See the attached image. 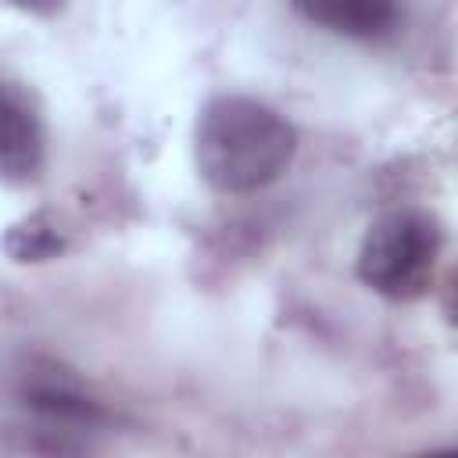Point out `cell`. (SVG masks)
I'll return each instance as SVG.
<instances>
[{
  "mask_svg": "<svg viewBox=\"0 0 458 458\" xmlns=\"http://www.w3.org/2000/svg\"><path fill=\"white\" fill-rule=\"evenodd\" d=\"M444 233L426 211H386L358 247V279L386 301H415L429 290Z\"/></svg>",
  "mask_w": 458,
  "mask_h": 458,
  "instance_id": "7a4b0ae2",
  "label": "cell"
},
{
  "mask_svg": "<svg viewBox=\"0 0 458 458\" xmlns=\"http://www.w3.org/2000/svg\"><path fill=\"white\" fill-rule=\"evenodd\" d=\"M64 247H68V240H64V233L57 229V222H54L50 211H32V215L18 218V222L7 229V236H4V250H7L14 261H21V265L50 261V258H57Z\"/></svg>",
  "mask_w": 458,
  "mask_h": 458,
  "instance_id": "8992f818",
  "label": "cell"
},
{
  "mask_svg": "<svg viewBox=\"0 0 458 458\" xmlns=\"http://www.w3.org/2000/svg\"><path fill=\"white\" fill-rule=\"evenodd\" d=\"M47 136L29 97L0 79V182L25 186L43 172Z\"/></svg>",
  "mask_w": 458,
  "mask_h": 458,
  "instance_id": "3957f363",
  "label": "cell"
},
{
  "mask_svg": "<svg viewBox=\"0 0 458 458\" xmlns=\"http://www.w3.org/2000/svg\"><path fill=\"white\" fill-rule=\"evenodd\" d=\"M21 401L29 411H36L50 426H93V422H100L97 401L86 397L72 379H61V376L29 379L21 390Z\"/></svg>",
  "mask_w": 458,
  "mask_h": 458,
  "instance_id": "5b68a950",
  "label": "cell"
},
{
  "mask_svg": "<svg viewBox=\"0 0 458 458\" xmlns=\"http://www.w3.org/2000/svg\"><path fill=\"white\" fill-rule=\"evenodd\" d=\"M290 4L304 21L347 39L390 36L401 7L397 0H290Z\"/></svg>",
  "mask_w": 458,
  "mask_h": 458,
  "instance_id": "277c9868",
  "label": "cell"
},
{
  "mask_svg": "<svg viewBox=\"0 0 458 458\" xmlns=\"http://www.w3.org/2000/svg\"><path fill=\"white\" fill-rule=\"evenodd\" d=\"M7 4L18 7V11H25V14H39V18H47V14L61 11L64 0H7Z\"/></svg>",
  "mask_w": 458,
  "mask_h": 458,
  "instance_id": "52a82bcc",
  "label": "cell"
},
{
  "mask_svg": "<svg viewBox=\"0 0 458 458\" xmlns=\"http://www.w3.org/2000/svg\"><path fill=\"white\" fill-rule=\"evenodd\" d=\"M297 150L293 125L268 104L222 93L204 104L193 129V157L218 193H254L276 182Z\"/></svg>",
  "mask_w": 458,
  "mask_h": 458,
  "instance_id": "6da1fadb",
  "label": "cell"
}]
</instances>
